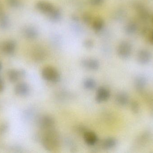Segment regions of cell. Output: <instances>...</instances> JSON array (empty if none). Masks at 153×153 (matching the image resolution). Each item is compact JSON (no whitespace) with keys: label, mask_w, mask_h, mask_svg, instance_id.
I'll return each mask as SVG.
<instances>
[{"label":"cell","mask_w":153,"mask_h":153,"mask_svg":"<svg viewBox=\"0 0 153 153\" xmlns=\"http://www.w3.org/2000/svg\"><path fill=\"white\" fill-rule=\"evenodd\" d=\"M42 143L46 150L53 151L56 150L60 144V137L53 128L45 131L42 139Z\"/></svg>","instance_id":"cell-1"},{"label":"cell","mask_w":153,"mask_h":153,"mask_svg":"<svg viewBox=\"0 0 153 153\" xmlns=\"http://www.w3.org/2000/svg\"><path fill=\"white\" fill-rule=\"evenodd\" d=\"M42 77L44 80L51 83H56L60 81V75L55 67L47 66L42 70Z\"/></svg>","instance_id":"cell-2"},{"label":"cell","mask_w":153,"mask_h":153,"mask_svg":"<svg viewBox=\"0 0 153 153\" xmlns=\"http://www.w3.org/2000/svg\"><path fill=\"white\" fill-rule=\"evenodd\" d=\"M132 52V46L129 41L123 40L121 41L117 49V53L120 57L123 59L129 58Z\"/></svg>","instance_id":"cell-3"},{"label":"cell","mask_w":153,"mask_h":153,"mask_svg":"<svg viewBox=\"0 0 153 153\" xmlns=\"http://www.w3.org/2000/svg\"><path fill=\"white\" fill-rule=\"evenodd\" d=\"M133 7L140 19L143 21L148 20L150 13L144 4L139 2H136L133 4Z\"/></svg>","instance_id":"cell-4"},{"label":"cell","mask_w":153,"mask_h":153,"mask_svg":"<svg viewBox=\"0 0 153 153\" xmlns=\"http://www.w3.org/2000/svg\"><path fill=\"white\" fill-rule=\"evenodd\" d=\"M36 7L39 11L47 16L54 10L56 6L49 2L40 1L36 3Z\"/></svg>","instance_id":"cell-5"},{"label":"cell","mask_w":153,"mask_h":153,"mask_svg":"<svg viewBox=\"0 0 153 153\" xmlns=\"http://www.w3.org/2000/svg\"><path fill=\"white\" fill-rule=\"evenodd\" d=\"M38 125L40 128L46 131L53 128L55 120L51 116L45 115L39 118L38 120Z\"/></svg>","instance_id":"cell-6"},{"label":"cell","mask_w":153,"mask_h":153,"mask_svg":"<svg viewBox=\"0 0 153 153\" xmlns=\"http://www.w3.org/2000/svg\"><path fill=\"white\" fill-rule=\"evenodd\" d=\"M26 74V72L24 70L10 69L7 72V75L9 81L13 83L17 82L21 78H24Z\"/></svg>","instance_id":"cell-7"},{"label":"cell","mask_w":153,"mask_h":153,"mask_svg":"<svg viewBox=\"0 0 153 153\" xmlns=\"http://www.w3.org/2000/svg\"><path fill=\"white\" fill-rule=\"evenodd\" d=\"M1 49L4 54L11 55L13 54L16 50V43L13 40H6L2 44Z\"/></svg>","instance_id":"cell-8"},{"label":"cell","mask_w":153,"mask_h":153,"mask_svg":"<svg viewBox=\"0 0 153 153\" xmlns=\"http://www.w3.org/2000/svg\"><path fill=\"white\" fill-rule=\"evenodd\" d=\"M147 84V80L144 75H138L135 78L134 81L135 89L137 92L140 93L144 92Z\"/></svg>","instance_id":"cell-9"},{"label":"cell","mask_w":153,"mask_h":153,"mask_svg":"<svg viewBox=\"0 0 153 153\" xmlns=\"http://www.w3.org/2000/svg\"><path fill=\"white\" fill-rule=\"evenodd\" d=\"M137 62L141 64H147L150 63L152 59V54L147 49H141L137 52Z\"/></svg>","instance_id":"cell-10"},{"label":"cell","mask_w":153,"mask_h":153,"mask_svg":"<svg viewBox=\"0 0 153 153\" xmlns=\"http://www.w3.org/2000/svg\"><path fill=\"white\" fill-rule=\"evenodd\" d=\"M152 138V134L149 132H145L139 135L136 139L134 146L136 147H141L145 146Z\"/></svg>","instance_id":"cell-11"},{"label":"cell","mask_w":153,"mask_h":153,"mask_svg":"<svg viewBox=\"0 0 153 153\" xmlns=\"http://www.w3.org/2000/svg\"><path fill=\"white\" fill-rule=\"evenodd\" d=\"M110 93L109 91L104 87H100L96 92L95 100L98 103L107 101L109 99Z\"/></svg>","instance_id":"cell-12"},{"label":"cell","mask_w":153,"mask_h":153,"mask_svg":"<svg viewBox=\"0 0 153 153\" xmlns=\"http://www.w3.org/2000/svg\"><path fill=\"white\" fill-rule=\"evenodd\" d=\"M24 37L29 40H36L39 36V31L36 27L28 26L25 27L22 31Z\"/></svg>","instance_id":"cell-13"},{"label":"cell","mask_w":153,"mask_h":153,"mask_svg":"<svg viewBox=\"0 0 153 153\" xmlns=\"http://www.w3.org/2000/svg\"><path fill=\"white\" fill-rule=\"evenodd\" d=\"M81 64L84 68L91 71H96L100 67L99 61L95 58H84L81 61Z\"/></svg>","instance_id":"cell-14"},{"label":"cell","mask_w":153,"mask_h":153,"mask_svg":"<svg viewBox=\"0 0 153 153\" xmlns=\"http://www.w3.org/2000/svg\"><path fill=\"white\" fill-rule=\"evenodd\" d=\"M29 86L25 82H19L17 84L14 88L15 94L20 97L27 96L30 93Z\"/></svg>","instance_id":"cell-15"},{"label":"cell","mask_w":153,"mask_h":153,"mask_svg":"<svg viewBox=\"0 0 153 153\" xmlns=\"http://www.w3.org/2000/svg\"><path fill=\"white\" fill-rule=\"evenodd\" d=\"M32 57L35 61L40 62L43 61L46 56V52L42 47L37 46L32 50Z\"/></svg>","instance_id":"cell-16"},{"label":"cell","mask_w":153,"mask_h":153,"mask_svg":"<svg viewBox=\"0 0 153 153\" xmlns=\"http://www.w3.org/2000/svg\"><path fill=\"white\" fill-rule=\"evenodd\" d=\"M85 142L89 146H93L98 142V137L94 132L86 130L83 134Z\"/></svg>","instance_id":"cell-17"},{"label":"cell","mask_w":153,"mask_h":153,"mask_svg":"<svg viewBox=\"0 0 153 153\" xmlns=\"http://www.w3.org/2000/svg\"><path fill=\"white\" fill-rule=\"evenodd\" d=\"M115 101L119 106L121 107L126 106L129 102V97L126 93L120 92L116 95Z\"/></svg>","instance_id":"cell-18"},{"label":"cell","mask_w":153,"mask_h":153,"mask_svg":"<svg viewBox=\"0 0 153 153\" xmlns=\"http://www.w3.org/2000/svg\"><path fill=\"white\" fill-rule=\"evenodd\" d=\"M62 11L60 9L56 7L54 10L49 14L47 17L49 20L52 22H60L62 19Z\"/></svg>","instance_id":"cell-19"},{"label":"cell","mask_w":153,"mask_h":153,"mask_svg":"<svg viewBox=\"0 0 153 153\" xmlns=\"http://www.w3.org/2000/svg\"><path fill=\"white\" fill-rule=\"evenodd\" d=\"M105 25L104 20L100 17H97L93 20L92 28L96 32H100L103 29Z\"/></svg>","instance_id":"cell-20"},{"label":"cell","mask_w":153,"mask_h":153,"mask_svg":"<svg viewBox=\"0 0 153 153\" xmlns=\"http://www.w3.org/2000/svg\"><path fill=\"white\" fill-rule=\"evenodd\" d=\"M117 140L113 137H108L103 140L102 143V147L106 150H110L114 148L117 145Z\"/></svg>","instance_id":"cell-21"},{"label":"cell","mask_w":153,"mask_h":153,"mask_svg":"<svg viewBox=\"0 0 153 153\" xmlns=\"http://www.w3.org/2000/svg\"><path fill=\"white\" fill-rule=\"evenodd\" d=\"M138 29V25L134 22H129L125 26V31L126 34L128 35H132L134 34Z\"/></svg>","instance_id":"cell-22"},{"label":"cell","mask_w":153,"mask_h":153,"mask_svg":"<svg viewBox=\"0 0 153 153\" xmlns=\"http://www.w3.org/2000/svg\"><path fill=\"white\" fill-rule=\"evenodd\" d=\"M84 87L88 90H93L96 86V83L95 80L92 78H87L83 82Z\"/></svg>","instance_id":"cell-23"},{"label":"cell","mask_w":153,"mask_h":153,"mask_svg":"<svg viewBox=\"0 0 153 153\" xmlns=\"http://www.w3.org/2000/svg\"><path fill=\"white\" fill-rule=\"evenodd\" d=\"M145 100L149 106L151 111L153 112V94L152 93H143Z\"/></svg>","instance_id":"cell-24"},{"label":"cell","mask_w":153,"mask_h":153,"mask_svg":"<svg viewBox=\"0 0 153 153\" xmlns=\"http://www.w3.org/2000/svg\"><path fill=\"white\" fill-rule=\"evenodd\" d=\"M10 20L7 15L0 19V28L2 29L8 28L10 26Z\"/></svg>","instance_id":"cell-25"},{"label":"cell","mask_w":153,"mask_h":153,"mask_svg":"<svg viewBox=\"0 0 153 153\" xmlns=\"http://www.w3.org/2000/svg\"><path fill=\"white\" fill-rule=\"evenodd\" d=\"M130 107L132 112L134 114H137L139 113L140 110V104L137 101L134 100L131 102Z\"/></svg>","instance_id":"cell-26"},{"label":"cell","mask_w":153,"mask_h":153,"mask_svg":"<svg viewBox=\"0 0 153 153\" xmlns=\"http://www.w3.org/2000/svg\"><path fill=\"white\" fill-rule=\"evenodd\" d=\"M83 21L87 25L91 24L92 22V17L89 13H85L82 17Z\"/></svg>","instance_id":"cell-27"},{"label":"cell","mask_w":153,"mask_h":153,"mask_svg":"<svg viewBox=\"0 0 153 153\" xmlns=\"http://www.w3.org/2000/svg\"><path fill=\"white\" fill-rule=\"evenodd\" d=\"M83 44L85 48L89 49H91L94 46V42L91 39H87L84 40Z\"/></svg>","instance_id":"cell-28"},{"label":"cell","mask_w":153,"mask_h":153,"mask_svg":"<svg viewBox=\"0 0 153 153\" xmlns=\"http://www.w3.org/2000/svg\"><path fill=\"white\" fill-rule=\"evenodd\" d=\"M7 4L12 8H18L20 5V0H6Z\"/></svg>","instance_id":"cell-29"},{"label":"cell","mask_w":153,"mask_h":153,"mask_svg":"<svg viewBox=\"0 0 153 153\" xmlns=\"http://www.w3.org/2000/svg\"><path fill=\"white\" fill-rule=\"evenodd\" d=\"M105 0H89V3L92 6H97L101 5Z\"/></svg>","instance_id":"cell-30"},{"label":"cell","mask_w":153,"mask_h":153,"mask_svg":"<svg viewBox=\"0 0 153 153\" xmlns=\"http://www.w3.org/2000/svg\"><path fill=\"white\" fill-rule=\"evenodd\" d=\"M8 125L7 124H5V123L2 124L0 126V133H2V134L5 133L8 129Z\"/></svg>","instance_id":"cell-31"},{"label":"cell","mask_w":153,"mask_h":153,"mask_svg":"<svg viewBox=\"0 0 153 153\" xmlns=\"http://www.w3.org/2000/svg\"><path fill=\"white\" fill-rule=\"evenodd\" d=\"M147 36H148L147 39H148V41H149L150 44L153 45V30L149 32Z\"/></svg>","instance_id":"cell-32"},{"label":"cell","mask_w":153,"mask_h":153,"mask_svg":"<svg viewBox=\"0 0 153 153\" xmlns=\"http://www.w3.org/2000/svg\"><path fill=\"white\" fill-rule=\"evenodd\" d=\"M4 84L2 78L0 76V93L3 91L4 89Z\"/></svg>","instance_id":"cell-33"},{"label":"cell","mask_w":153,"mask_h":153,"mask_svg":"<svg viewBox=\"0 0 153 153\" xmlns=\"http://www.w3.org/2000/svg\"><path fill=\"white\" fill-rule=\"evenodd\" d=\"M6 15V14H5L4 11L2 6L0 2V19H1Z\"/></svg>","instance_id":"cell-34"},{"label":"cell","mask_w":153,"mask_h":153,"mask_svg":"<svg viewBox=\"0 0 153 153\" xmlns=\"http://www.w3.org/2000/svg\"><path fill=\"white\" fill-rule=\"evenodd\" d=\"M2 63L1 61H0V72L2 69Z\"/></svg>","instance_id":"cell-35"},{"label":"cell","mask_w":153,"mask_h":153,"mask_svg":"<svg viewBox=\"0 0 153 153\" xmlns=\"http://www.w3.org/2000/svg\"></svg>","instance_id":"cell-36"}]
</instances>
